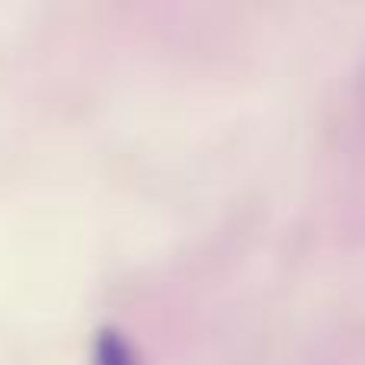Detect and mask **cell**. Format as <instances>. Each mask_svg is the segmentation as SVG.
Returning a JSON list of instances; mask_svg holds the SVG:
<instances>
[{"label": "cell", "instance_id": "cell-1", "mask_svg": "<svg viewBox=\"0 0 365 365\" xmlns=\"http://www.w3.org/2000/svg\"><path fill=\"white\" fill-rule=\"evenodd\" d=\"M93 365H138L128 340L119 330H100L93 340Z\"/></svg>", "mask_w": 365, "mask_h": 365}]
</instances>
